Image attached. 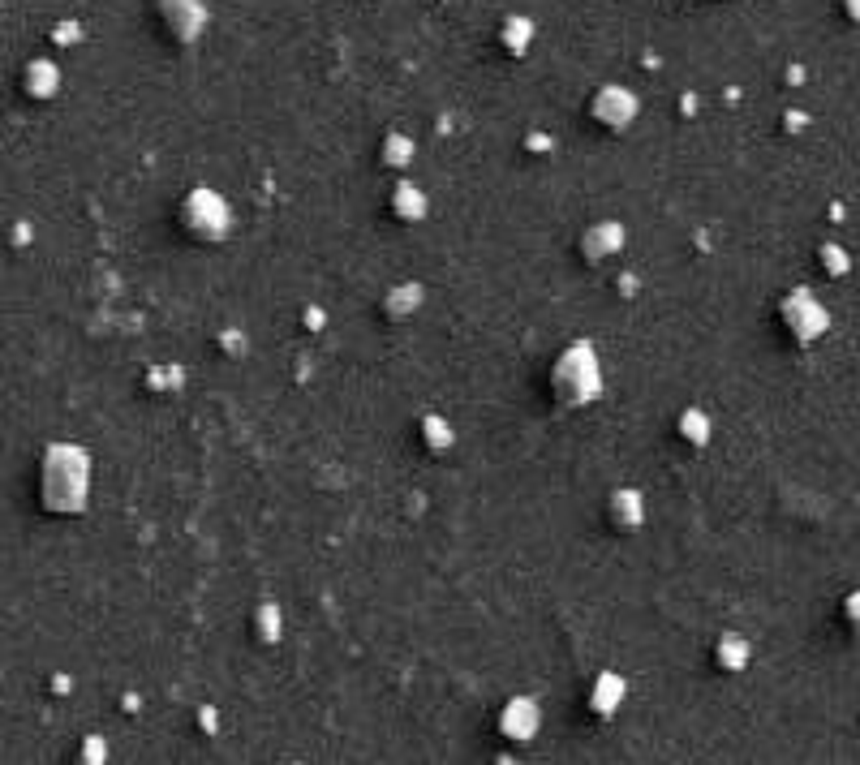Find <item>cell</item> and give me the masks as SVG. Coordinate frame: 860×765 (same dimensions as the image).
Wrapping results in <instances>:
<instances>
[{
    "label": "cell",
    "mask_w": 860,
    "mask_h": 765,
    "mask_svg": "<svg viewBox=\"0 0 860 765\" xmlns=\"http://www.w3.org/2000/svg\"><path fill=\"white\" fill-rule=\"evenodd\" d=\"M551 387H555V400L568 404V409L590 404L598 396V362H594V353L590 349L564 353V357H559V366H555Z\"/></svg>",
    "instance_id": "obj_1"
},
{
    "label": "cell",
    "mask_w": 860,
    "mask_h": 765,
    "mask_svg": "<svg viewBox=\"0 0 860 765\" xmlns=\"http://www.w3.org/2000/svg\"><path fill=\"white\" fill-rule=\"evenodd\" d=\"M181 224L190 228V233L198 237V241H215L228 228V207L220 202V194H207V190H198V194H190L185 198V207H181Z\"/></svg>",
    "instance_id": "obj_2"
},
{
    "label": "cell",
    "mask_w": 860,
    "mask_h": 765,
    "mask_svg": "<svg viewBox=\"0 0 860 765\" xmlns=\"http://www.w3.org/2000/svg\"><path fill=\"white\" fill-rule=\"evenodd\" d=\"M783 306H787V310H783V314H787V323H796V336H800V340H813L817 331L826 327V314L817 310L805 293H800V297H787Z\"/></svg>",
    "instance_id": "obj_3"
},
{
    "label": "cell",
    "mask_w": 860,
    "mask_h": 765,
    "mask_svg": "<svg viewBox=\"0 0 860 765\" xmlns=\"http://www.w3.org/2000/svg\"><path fill=\"white\" fill-rule=\"evenodd\" d=\"M538 727V718H534V705L529 701H516V705H508V714H504V731L508 735H516V740H525L529 731Z\"/></svg>",
    "instance_id": "obj_4"
},
{
    "label": "cell",
    "mask_w": 860,
    "mask_h": 765,
    "mask_svg": "<svg viewBox=\"0 0 860 765\" xmlns=\"http://www.w3.org/2000/svg\"><path fill=\"white\" fill-rule=\"evenodd\" d=\"M620 245H624V233H620V228L602 224V228H594V233L585 237V254H590V258H602V254L620 250Z\"/></svg>",
    "instance_id": "obj_5"
}]
</instances>
